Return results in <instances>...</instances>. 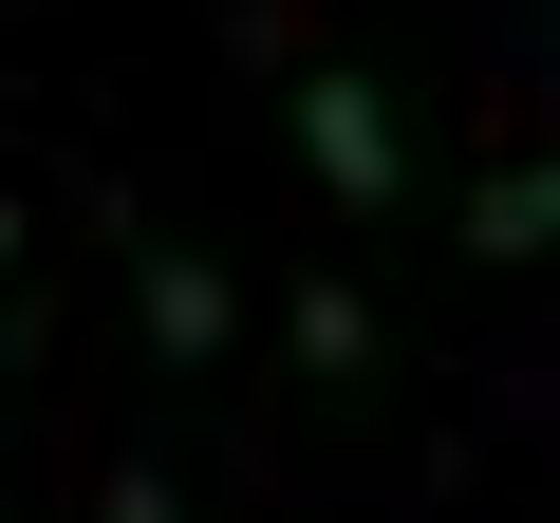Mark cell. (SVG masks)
Masks as SVG:
<instances>
[{"label": "cell", "mask_w": 560, "mask_h": 523, "mask_svg": "<svg viewBox=\"0 0 560 523\" xmlns=\"http://www.w3.org/2000/svg\"><path fill=\"white\" fill-rule=\"evenodd\" d=\"M94 523H187V504H168V467H150V449H131V467H113V486H94Z\"/></svg>", "instance_id": "5b68a950"}, {"label": "cell", "mask_w": 560, "mask_h": 523, "mask_svg": "<svg viewBox=\"0 0 560 523\" xmlns=\"http://www.w3.org/2000/svg\"><path fill=\"white\" fill-rule=\"evenodd\" d=\"M0 262H20V206H0Z\"/></svg>", "instance_id": "8992f818"}, {"label": "cell", "mask_w": 560, "mask_h": 523, "mask_svg": "<svg viewBox=\"0 0 560 523\" xmlns=\"http://www.w3.org/2000/svg\"><path fill=\"white\" fill-rule=\"evenodd\" d=\"M300 374H318V393L374 374V300H355V281H300Z\"/></svg>", "instance_id": "277c9868"}, {"label": "cell", "mask_w": 560, "mask_h": 523, "mask_svg": "<svg viewBox=\"0 0 560 523\" xmlns=\"http://www.w3.org/2000/svg\"><path fill=\"white\" fill-rule=\"evenodd\" d=\"M131 318H150L168 374H224V337H243V300H224V262H206V243H131Z\"/></svg>", "instance_id": "7a4b0ae2"}, {"label": "cell", "mask_w": 560, "mask_h": 523, "mask_svg": "<svg viewBox=\"0 0 560 523\" xmlns=\"http://www.w3.org/2000/svg\"><path fill=\"white\" fill-rule=\"evenodd\" d=\"M541 243H560V150H541V168H486V187H467V262H504V281H523Z\"/></svg>", "instance_id": "3957f363"}, {"label": "cell", "mask_w": 560, "mask_h": 523, "mask_svg": "<svg viewBox=\"0 0 560 523\" xmlns=\"http://www.w3.org/2000/svg\"><path fill=\"white\" fill-rule=\"evenodd\" d=\"M300 168H318V187L374 224V206L411 187V131H393V94H374V75H300Z\"/></svg>", "instance_id": "6da1fadb"}]
</instances>
